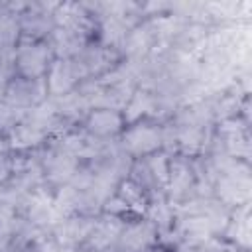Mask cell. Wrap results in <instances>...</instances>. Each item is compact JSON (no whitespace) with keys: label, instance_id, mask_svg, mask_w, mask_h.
<instances>
[{"label":"cell","instance_id":"obj_4","mask_svg":"<svg viewBox=\"0 0 252 252\" xmlns=\"http://www.w3.org/2000/svg\"><path fill=\"white\" fill-rule=\"evenodd\" d=\"M73 85V73L69 69L67 63H55L51 73H49V89L51 93L59 94V93H67Z\"/></svg>","mask_w":252,"mask_h":252},{"label":"cell","instance_id":"obj_5","mask_svg":"<svg viewBox=\"0 0 252 252\" xmlns=\"http://www.w3.org/2000/svg\"><path fill=\"white\" fill-rule=\"evenodd\" d=\"M150 236H152V230H150L146 224H136V226H132V228H128V230L124 232L122 244H124V248L140 250V248H144V246L148 244Z\"/></svg>","mask_w":252,"mask_h":252},{"label":"cell","instance_id":"obj_6","mask_svg":"<svg viewBox=\"0 0 252 252\" xmlns=\"http://www.w3.org/2000/svg\"><path fill=\"white\" fill-rule=\"evenodd\" d=\"M120 199L128 205V209H136V211H142L144 209V197L140 193V189L132 183H124L122 185V191H120Z\"/></svg>","mask_w":252,"mask_h":252},{"label":"cell","instance_id":"obj_1","mask_svg":"<svg viewBox=\"0 0 252 252\" xmlns=\"http://www.w3.org/2000/svg\"><path fill=\"white\" fill-rule=\"evenodd\" d=\"M126 146L136 152V154H146V152H152L159 146V132L150 128V126H138V128H132L128 134H126Z\"/></svg>","mask_w":252,"mask_h":252},{"label":"cell","instance_id":"obj_7","mask_svg":"<svg viewBox=\"0 0 252 252\" xmlns=\"http://www.w3.org/2000/svg\"><path fill=\"white\" fill-rule=\"evenodd\" d=\"M41 138V132L37 126H20L14 132V144L16 146H32Z\"/></svg>","mask_w":252,"mask_h":252},{"label":"cell","instance_id":"obj_3","mask_svg":"<svg viewBox=\"0 0 252 252\" xmlns=\"http://www.w3.org/2000/svg\"><path fill=\"white\" fill-rule=\"evenodd\" d=\"M89 128L96 134H112L120 128V116L114 110H94L89 118Z\"/></svg>","mask_w":252,"mask_h":252},{"label":"cell","instance_id":"obj_8","mask_svg":"<svg viewBox=\"0 0 252 252\" xmlns=\"http://www.w3.org/2000/svg\"><path fill=\"white\" fill-rule=\"evenodd\" d=\"M73 167H75V161H73L71 158L57 156V158L53 159V163H51V177L57 179V181H59V179H65V177L71 175Z\"/></svg>","mask_w":252,"mask_h":252},{"label":"cell","instance_id":"obj_2","mask_svg":"<svg viewBox=\"0 0 252 252\" xmlns=\"http://www.w3.org/2000/svg\"><path fill=\"white\" fill-rule=\"evenodd\" d=\"M47 53L43 47H28L20 53V69L28 77H37L45 69Z\"/></svg>","mask_w":252,"mask_h":252}]
</instances>
